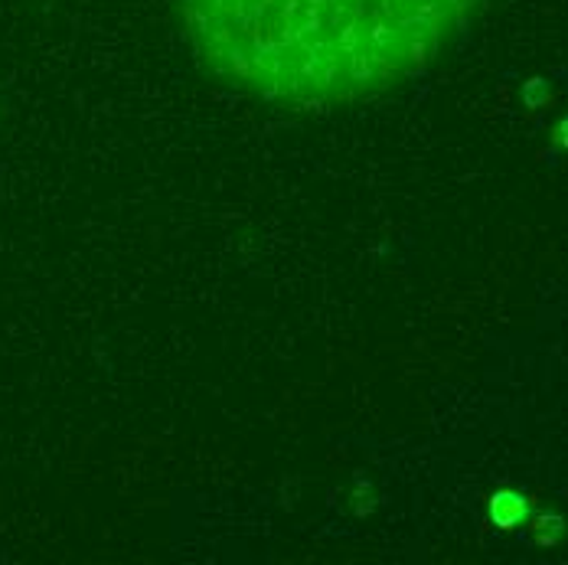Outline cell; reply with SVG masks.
<instances>
[{
	"label": "cell",
	"mask_w": 568,
	"mask_h": 565,
	"mask_svg": "<svg viewBox=\"0 0 568 565\" xmlns=\"http://www.w3.org/2000/svg\"><path fill=\"white\" fill-rule=\"evenodd\" d=\"M480 0H180L196 59L262 102L324 109L422 75Z\"/></svg>",
	"instance_id": "6da1fadb"
}]
</instances>
